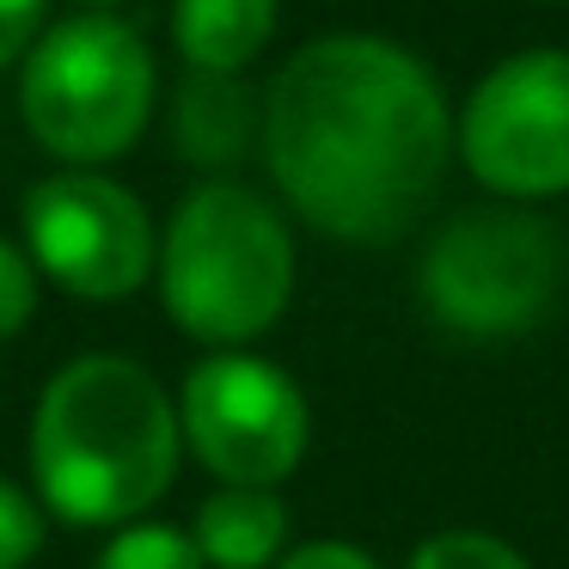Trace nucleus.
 I'll return each instance as SVG.
<instances>
[{
  "label": "nucleus",
  "mask_w": 569,
  "mask_h": 569,
  "mask_svg": "<svg viewBox=\"0 0 569 569\" xmlns=\"http://www.w3.org/2000/svg\"><path fill=\"white\" fill-rule=\"evenodd\" d=\"M295 295V239L270 197L246 184H197L160 239V300L197 343L239 349L282 319Z\"/></svg>",
  "instance_id": "nucleus-3"
},
{
  "label": "nucleus",
  "mask_w": 569,
  "mask_h": 569,
  "mask_svg": "<svg viewBox=\"0 0 569 569\" xmlns=\"http://www.w3.org/2000/svg\"><path fill=\"white\" fill-rule=\"evenodd\" d=\"M172 141L197 166H233L251 141H263V111L233 74H190L172 104Z\"/></svg>",
  "instance_id": "nucleus-11"
},
{
  "label": "nucleus",
  "mask_w": 569,
  "mask_h": 569,
  "mask_svg": "<svg viewBox=\"0 0 569 569\" xmlns=\"http://www.w3.org/2000/svg\"><path fill=\"white\" fill-rule=\"evenodd\" d=\"M184 441L221 483L246 490H276L295 478L307 459V398L276 361L221 349L202 368H190L184 398H178Z\"/></svg>",
  "instance_id": "nucleus-7"
},
{
  "label": "nucleus",
  "mask_w": 569,
  "mask_h": 569,
  "mask_svg": "<svg viewBox=\"0 0 569 569\" xmlns=\"http://www.w3.org/2000/svg\"><path fill=\"white\" fill-rule=\"evenodd\" d=\"M178 447V405L141 361L80 356L38 398L31 478L68 527H123L172 490Z\"/></svg>",
  "instance_id": "nucleus-2"
},
{
  "label": "nucleus",
  "mask_w": 569,
  "mask_h": 569,
  "mask_svg": "<svg viewBox=\"0 0 569 569\" xmlns=\"http://www.w3.org/2000/svg\"><path fill=\"white\" fill-rule=\"evenodd\" d=\"M92 569H209L197 539L178 527H123Z\"/></svg>",
  "instance_id": "nucleus-12"
},
{
  "label": "nucleus",
  "mask_w": 569,
  "mask_h": 569,
  "mask_svg": "<svg viewBox=\"0 0 569 569\" xmlns=\"http://www.w3.org/2000/svg\"><path fill=\"white\" fill-rule=\"evenodd\" d=\"M282 0H178L172 43L190 74H239L263 56Z\"/></svg>",
  "instance_id": "nucleus-10"
},
{
  "label": "nucleus",
  "mask_w": 569,
  "mask_h": 569,
  "mask_svg": "<svg viewBox=\"0 0 569 569\" xmlns=\"http://www.w3.org/2000/svg\"><path fill=\"white\" fill-rule=\"evenodd\" d=\"M197 551L209 569H276L288 545V508L276 490H246V483H221L209 502L197 508Z\"/></svg>",
  "instance_id": "nucleus-9"
},
{
  "label": "nucleus",
  "mask_w": 569,
  "mask_h": 569,
  "mask_svg": "<svg viewBox=\"0 0 569 569\" xmlns=\"http://www.w3.org/2000/svg\"><path fill=\"white\" fill-rule=\"evenodd\" d=\"M453 148L471 178L508 202H539L569 190V56L520 50L471 87Z\"/></svg>",
  "instance_id": "nucleus-6"
},
{
  "label": "nucleus",
  "mask_w": 569,
  "mask_h": 569,
  "mask_svg": "<svg viewBox=\"0 0 569 569\" xmlns=\"http://www.w3.org/2000/svg\"><path fill=\"white\" fill-rule=\"evenodd\" d=\"M276 569H380L368 551H356V545H343V539H312V545H300V551H288Z\"/></svg>",
  "instance_id": "nucleus-17"
},
{
  "label": "nucleus",
  "mask_w": 569,
  "mask_h": 569,
  "mask_svg": "<svg viewBox=\"0 0 569 569\" xmlns=\"http://www.w3.org/2000/svg\"><path fill=\"white\" fill-rule=\"evenodd\" d=\"M263 160L288 209L325 239L392 246L441 190L453 111L435 68L405 43L337 31L270 80Z\"/></svg>",
  "instance_id": "nucleus-1"
},
{
  "label": "nucleus",
  "mask_w": 569,
  "mask_h": 569,
  "mask_svg": "<svg viewBox=\"0 0 569 569\" xmlns=\"http://www.w3.org/2000/svg\"><path fill=\"white\" fill-rule=\"evenodd\" d=\"M26 246L38 276L74 300H123L160 270V239L141 197L99 172L43 178L26 197Z\"/></svg>",
  "instance_id": "nucleus-8"
},
{
  "label": "nucleus",
  "mask_w": 569,
  "mask_h": 569,
  "mask_svg": "<svg viewBox=\"0 0 569 569\" xmlns=\"http://www.w3.org/2000/svg\"><path fill=\"white\" fill-rule=\"evenodd\" d=\"M80 7H87V13H104V7H117V0H80Z\"/></svg>",
  "instance_id": "nucleus-18"
},
{
  "label": "nucleus",
  "mask_w": 569,
  "mask_h": 569,
  "mask_svg": "<svg viewBox=\"0 0 569 569\" xmlns=\"http://www.w3.org/2000/svg\"><path fill=\"white\" fill-rule=\"evenodd\" d=\"M153 50L117 13H74L26 56L19 117L31 141L74 172L129 153L153 111Z\"/></svg>",
  "instance_id": "nucleus-4"
},
{
  "label": "nucleus",
  "mask_w": 569,
  "mask_h": 569,
  "mask_svg": "<svg viewBox=\"0 0 569 569\" xmlns=\"http://www.w3.org/2000/svg\"><path fill=\"white\" fill-rule=\"evenodd\" d=\"M405 569H532V563L508 539H496V532L459 527V532H435V539H422Z\"/></svg>",
  "instance_id": "nucleus-13"
},
{
  "label": "nucleus",
  "mask_w": 569,
  "mask_h": 569,
  "mask_svg": "<svg viewBox=\"0 0 569 569\" xmlns=\"http://www.w3.org/2000/svg\"><path fill=\"white\" fill-rule=\"evenodd\" d=\"M43 545V508L0 478V569H26Z\"/></svg>",
  "instance_id": "nucleus-14"
},
{
  "label": "nucleus",
  "mask_w": 569,
  "mask_h": 569,
  "mask_svg": "<svg viewBox=\"0 0 569 569\" xmlns=\"http://www.w3.org/2000/svg\"><path fill=\"white\" fill-rule=\"evenodd\" d=\"M43 31V0H0V68L19 50H31Z\"/></svg>",
  "instance_id": "nucleus-16"
},
{
  "label": "nucleus",
  "mask_w": 569,
  "mask_h": 569,
  "mask_svg": "<svg viewBox=\"0 0 569 569\" xmlns=\"http://www.w3.org/2000/svg\"><path fill=\"white\" fill-rule=\"evenodd\" d=\"M563 239L520 202L466 209L422 251V307L453 337H520L563 295Z\"/></svg>",
  "instance_id": "nucleus-5"
},
{
  "label": "nucleus",
  "mask_w": 569,
  "mask_h": 569,
  "mask_svg": "<svg viewBox=\"0 0 569 569\" xmlns=\"http://www.w3.org/2000/svg\"><path fill=\"white\" fill-rule=\"evenodd\" d=\"M31 312H38V263H31V251L0 239V343L26 331Z\"/></svg>",
  "instance_id": "nucleus-15"
}]
</instances>
